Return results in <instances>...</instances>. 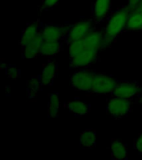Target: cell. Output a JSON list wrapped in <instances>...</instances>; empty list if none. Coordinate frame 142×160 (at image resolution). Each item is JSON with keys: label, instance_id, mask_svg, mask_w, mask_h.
Listing matches in <instances>:
<instances>
[{"label": "cell", "instance_id": "cell-12", "mask_svg": "<svg viewBox=\"0 0 142 160\" xmlns=\"http://www.w3.org/2000/svg\"><path fill=\"white\" fill-rule=\"evenodd\" d=\"M41 30H42V27H41V22L39 20H36V21L27 23L22 31L21 38H20L19 45L22 47V48L25 47L27 43H29L32 40L34 39L36 36L41 32Z\"/></svg>", "mask_w": 142, "mask_h": 160}, {"label": "cell", "instance_id": "cell-10", "mask_svg": "<svg viewBox=\"0 0 142 160\" xmlns=\"http://www.w3.org/2000/svg\"><path fill=\"white\" fill-rule=\"evenodd\" d=\"M111 0H95L92 6V19L96 23L104 21L109 17Z\"/></svg>", "mask_w": 142, "mask_h": 160}, {"label": "cell", "instance_id": "cell-5", "mask_svg": "<svg viewBox=\"0 0 142 160\" xmlns=\"http://www.w3.org/2000/svg\"><path fill=\"white\" fill-rule=\"evenodd\" d=\"M135 102L122 98L113 96L107 103V110L108 114L115 119L125 117L131 111L132 105Z\"/></svg>", "mask_w": 142, "mask_h": 160}, {"label": "cell", "instance_id": "cell-16", "mask_svg": "<svg viewBox=\"0 0 142 160\" xmlns=\"http://www.w3.org/2000/svg\"><path fill=\"white\" fill-rule=\"evenodd\" d=\"M62 48V41H44L41 48L40 55L43 57H52L57 55Z\"/></svg>", "mask_w": 142, "mask_h": 160}, {"label": "cell", "instance_id": "cell-18", "mask_svg": "<svg viewBox=\"0 0 142 160\" xmlns=\"http://www.w3.org/2000/svg\"><path fill=\"white\" fill-rule=\"evenodd\" d=\"M97 143V132L95 129H86L80 136V145L83 148H93Z\"/></svg>", "mask_w": 142, "mask_h": 160}, {"label": "cell", "instance_id": "cell-2", "mask_svg": "<svg viewBox=\"0 0 142 160\" xmlns=\"http://www.w3.org/2000/svg\"><path fill=\"white\" fill-rule=\"evenodd\" d=\"M111 94L135 102L142 98V87L135 81H118Z\"/></svg>", "mask_w": 142, "mask_h": 160}, {"label": "cell", "instance_id": "cell-26", "mask_svg": "<svg viewBox=\"0 0 142 160\" xmlns=\"http://www.w3.org/2000/svg\"><path fill=\"white\" fill-rule=\"evenodd\" d=\"M135 10H138V11H139V12H140L142 13V2H140V3L139 4V6H138V7H137V8Z\"/></svg>", "mask_w": 142, "mask_h": 160}, {"label": "cell", "instance_id": "cell-11", "mask_svg": "<svg viewBox=\"0 0 142 160\" xmlns=\"http://www.w3.org/2000/svg\"><path fill=\"white\" fill-rule=\"evenodd\" d=\"M45 40L43 38V36L42 34V32H40L36 36L34 39L32 40L29 43H27L25 47L22 48V57L26 59H32V58H36L40 55V51L41 48L42 46V43Z\"/></svg>", "mask_w": 142, "mask_h": 160}, {"label": "cell", "instance_id": "cell-8", "mask_svg": "<svg viewBox=\"0 0 142 160\" xmlns=\"http://www.w3.org/2000/svg\"><path fill=\"white\" fill-rule=\"evenodd\" d=\"M70 25L47 24L42 28V34L45 41H65Z\"/></svg>", "mask_w": 142, "mask_h": 160}, {"label": "cell", "instance_id": "cell-28", "mask_svg": "<svg viewBox=\"0 0 142 160\" xmlns=\"http://www.w3.org/2000/svg\"><path fill=\"white\" fill-rule=\"evenodd\" d=\"M140 102L142 103V98H140Z\"/></svg>", "mask_w": 142, "mask_h": 160}, {"label": "cell", "instance_id": "cell-13", "mask_svg": "<svg viewBox=\"0 0 142 160\" xmlns=\"http://www.w3.org/2000/svg\"><path fill=\"white\" fill-rule=\"evenodd\" d=\"M57 73V63L53 60H50L43 66L40 75L41 82L43 86L51 85L54 81Z\"/></svg>", "mask_w": 142, "mask_h": 160}, {"label": "cell", "instance_id": "cell-21", "mask_svg": "<svg viewBox=\"0 0 142 160\" xmlns=\"http://www.w3.org/2000/svg\"><path fill=\"white\" fill-rule=\"evenodd\" d=\"M67 45H68V50H69L70 58H72L75 56H77L78 53H80V52L86 48L84 45V42H83V38L71 42Z\"/></svg>", "mask_w": 142, "mask_h": 160}, {"label": "cell", "instance_id": "cell-17", "mask_svg": "<svg viewBox=\"0 0 142 160\" xmlns=\"http://www.w3.org/2000/svg\"><path fill=\"white\" fill-rule=\"evenodd\" d=\"M125 31H142V13L138 10L130 12Z\"/></svg>", "mask_w": 142, "mask_h": 160}, {"label": "cell", "instance_id": "cell-4", "mask_svg": "<svg viewBox=\"0 0 142 160\" xmlns=\"http://www.w3.org/2000/svg\"><path fill=\"white\" fill-rule=\"evenodd\" d=\"M118 80L106 73H96L92 82V92L95 94H111L116 87Z\"/></svg>", "mask_w": 142, "mask_h": 160}, {"label": "cell", "instance_id": "cell-15", "mask_svg": "<svg viewBox=\"0 0 142 160\" xmlns=\"http://www.w3.org/2000/svg\"><path fill=\"white\" fill-rule=\"evenodd\" d=\"M111 158L115 160H123L128 157V149L124 142L118 139H113L111 143Z\"/></svg>", "mask_w": 142, "mask_h": 160}, {"label": "cell", "instance_id": "cell-23", "mask_svg": "<svg viewBox=\"0 0 142 160\" xmlns=\"http://www.w3.org/2000/svg\"><path fill=\"white\" fill-rule=\"evenodd\" d=\"M59 2L60 0H43L42 8H41V11L52 8H53L54 6H56Z\"/></svg>", "mask_w": 142, "mask_h": 160}, {"label": "cell", "instance_id": "cell-19", "mask_svg": "<svg viewBox=\"0 0 142 160\" xmlns=\"http://www.w3.org/2000/svg\"><path fill=\"white\" fill-rule=\"evenodd\" d=\"M42 86L40 75H34L30 78L27 83V94L30 99H33L37 97L38 92L42 90Z\"/></svg>", "mask_w": 142, "mask_h": 160}, {"label": "cell", "instance_id": "cell-24", "mask_svg": "<svg viewBox=\"0 0 142 160\" xmlns=\"http://www.w3.org/2000/svg\"><path fill=\"white\" fill-rule=\"evenodd\" d=\"M134 148L137 152H139L140 154H142V132L141 134H140L135 140Z\"/></svg>", "mask_w": 142, "mask_h": 160}, {"label": "cell", "instance_id": "cell-14", "mask_svg": "<svg viewBox=\"0 0 142 160\" xmlns=\"http://www.w3.org/2000/svg\"><path fill=\"white\" fill-rule=\"evenodd\" d=\"M65 108L69 112L80 117L87 115L91 110V105L88 102L79 99L65 102Z\"/></svg>", "mask_w": 142, "mask_h": 160}, {"label": "cell", "instance_id": "cell-9", "mask_svg": "<svg viewBox=\"0 0 142 160\" xmlns=\"http://www.w3.org/2000/svg\"><path fill=\"white\" fill-rule=\"evenodd\" d=\"M83 42L86 48L101 51L105 48L108 47L107 40L105 38L104 31L98 29H92L86 37L83 38Z\"/></svg>", "mask_w": 142, "mask_h": 160}, {"label": "cell", "instance_id": "cell-25", "mask_svg": "<svg viewBox=\"0 0 142 160\" xmlns=\"http://www.w3.org/2000/svg\"><path fill=\"white\" fill-rule=\"evenodd\" d=\"M142 2V0H128V3H127V7L129 8L130 11L135 10L139 4Z\"/></svg>", "mask_w": 142, "mask_h": 160}, {"label": "cell", "instance_id": "cell-20", "mask_svg": "<svg viewBox=\"0 0 142 160\" xmlns=\"http://www.w3.org/2000/svg\"><path fill=\"white\" fill-rule=\"evenodd\" d=\"M60 99L57 92H52L49 96V101L47 104V115L50 118H57L59 115Z\"/></svg>", "mask_w": 142, "mask_h": 160}, {"label": "cell", "instance_id": "cell-3", "mask_svg": "<svg viewBox=\"0 0 142 160\" xmlns=\"http://www.w3.org/2000/svg\"><path fill=\"white\" fill-rule=\"evenodd\" d=\"M96 72L91 70L80 68L71 76L70 82L74 89L80 92H92V82Z\"/></svg>", "mask_w": 142, "mask_h": 160}, {"label": "cell", "instance_id": "cell-27", "mask_svg": "<svg viewBox=\"0 0 142 160\" xmlns=\"http://www.w3.org/2000/svg\"><path fill=\"white\" fill-rule=\"evenodd\" d=\"M6 92H7V94H9V86H6Z\"/></svg>", "mask_w": 142, "mask_h": 160}, {"label": "cell", "instance_id": "cell-6", "mask_svg": "<svg viewBox=\"0 0 142 160\" xmlns=\"http://www.w3.org/2000/svg\"><path fill=\"white\" fill-rule=\"evenodd\" d=\"M96 22L93 19L83 20L74 24L70 25L69 29L67 33L64 42L68 44L71 42L84 38L92 29H94V24Z\"/></svg>", "mask_w": 142, "mask_h": 160}, {"label": "cell", "instance_id": "cell-1", "mask_svg": "<svg viewBox=\"0 0 142 160\" xmlns=\"http://www.w3.org/2000/svg\"><path fill=\"white\" fill-rule=\"evenodd\" d=\"M130 12V9L126 6L116 10L109 15L104 29L105 38L108 46L111 44L120 34L125 32Z\"/></svg>", "mask_w": 142, "mask_h": 160}, {"label": "cell", "instance_id": "cell-22", "mask_svg": "<svg viewBox=\"0 0 142 160\" xmlns=\"http://www.w3.org/2000/svg\"><path fill=\"white\" fill-rule=\"evenodd\" d=\"M6 74L12 79H17L21 77V71L14 65H8L6 66Z\"/></svg>", "mask_w": 142, "mask_h": 160}, {"label": "cell", "instance_id": "cell-7", "mask_svg": "<svg viewBox=\"0 0 142 160\" xmlns=\"http://www.w3.org/2000/svg\"><path fill=\"white\" fill-rule=\"evenodd\" d=\"M99 51L92 48H85L72 58H70L72 68H86L97 61Z\"/></svg>", "mask_w": 142, "mask_h": 160}]
</instances>
